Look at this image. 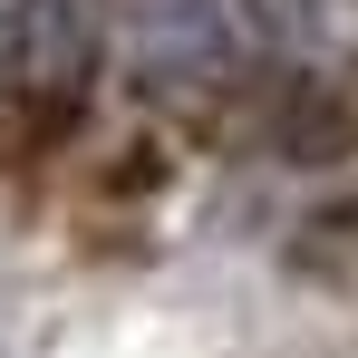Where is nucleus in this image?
<instances>
[{
  "instance_id": "nucleus-2",
  "label": "nucleus",
  "mask_w": 358,
  "mask_h": 358,
  "mask_svg": "<svg viewBox=\"0 0 358 358\" xmlns=\"http://www.w3.org/2000/svg\"><path fill=\"white\" fill-rule=\"evenodd\" d=\"M97 0H0V59L20 68L29 87H78L87 78V49H97Z\"/></svg>"
},
{
  "instance_id": "nucleus-1",
  "label": "nucleus",
  "mask_w": 358,
  "mask_h": 358,
  "mask_svg": "<svg viewBox=\"0 0 358 358\" xmlns=\"http://www.w3.org/2000/svg\"><path fill=\"white\" fill-rule=\"evenodd\" d=\"M97 10L155 78H203L233 49V0H97Z\"/></svg>"
}]
</instances>
